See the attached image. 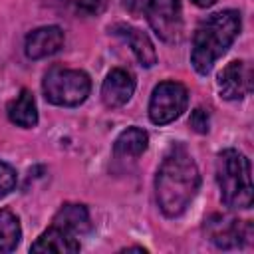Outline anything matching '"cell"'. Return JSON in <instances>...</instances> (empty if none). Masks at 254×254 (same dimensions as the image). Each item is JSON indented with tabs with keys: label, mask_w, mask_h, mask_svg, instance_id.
Returning a JSON list of instances; mask_svg holds the SVG:
<instances>
[{
	"label": "cell",
	"mask_w": 254,
	"mask_h": 254,
	"mask_svg": "<svg viewBox=\"0 0 254 254\" xmlns=\"http://www.w3.org/2000/svg\"><path fill=\"white\" fill-rule=\"evenodd\" d=\"M149 147V135L141 127H127L121 131L113 143V157L115 159H137Z\"/></svg>",
	"instance_id": "14"
},
{
	"label": "cell",
	"mask_w": 254,
	"mask_h": 254,
	"mask_svg": "<svg viewBox=\"0 0 254 254\" xmlns=\"http://www.w3.org/2000/svg\"><path fill=\"white\" fill-rule=\"evenodd\" d=\"M145 16L163 42H179L183 34V8L179 0H147Z\"/></svg>",
	"instance_id": "7"
},
{
	"label": "cell",
	"mask_w": 254,
	"mask_h": 254,
	"mask_svg": "<svg viewBox=\"0 0 254 254\" xmlns=\"http://www.w3.org/2000/svg\"><path fill=\"white\" fill-rule=\"evenodd\" d=\"M216 183L220 200L230 208H250L254 198L250 159L236 151L224 149L216 157Z\"/></svg>",
	"instance_id": "3"
},
{
	"label": "cell",
	"mask_w": 254,
	"mask_h": 254,
	"mask_svg": "<svg viewBox=\"0 0 254 254\" xmlns=\"http://www.w3.org/2000/svg\"><path fill=\"white\" fill-rule=\"evenodd\" d=\"M64 40L65 36L60 26H42V28L32 30L26 36L24 50L30 60H42V58H48L60 52V48L64 46Z\"/></svg>",
	"instance_id": "10"
},
{
	"label": "cell",
	"mask_w": 254,
	"mask_h": 254,
	"mask_svg": "<svg viewBox=\"0 0 254 254\" xmlns=\"http://www.w3.org/2000/svg\"><path fill=\"white\" fill-rule=\"evenodd\" d=\"M115 34H119L127 44L129 48L133 50L137 62L143 65V67H153L157 64V52H155V46L153 42L149 40V36L129 24H117L115 26Z\"/></svg>",
	"instance_id": "13"
},
{
	"label": "cell",
	"mask_w": 254,
	"mask_h": 254,
	"mask_svg": "<svg viewBox=\"0 0 254 254\" xmlns=\"http://www.w3.org/2000/svg\"><path fill=\"white\" fill-rule=\"evenodd\" d=\"M22 228L10 208H0V252H12L20 244Z\"/></svg>",
	"instance_id": "16"
},
{
	"label": "cell",
	"mask_w": 254,
	"mask_h": 254,
	"mask_svg": "<svg viewBox=\"0 0 254 254\" xmlns=\"http://www.w3.org/2000/svg\"><path fill=\"white\" fill-rule=\"evenodd\" d=\"M216 83L222 99H242L252 91V67L242 60H234L222 67Z\"/></svg>",
	"instance_id": "8"
},
{
	"label": "cell",
	"mask_w": 254,
	"mask_h": 254,
	"mask_svg": "<svg viewBox=\"0 0 254 254\" xmlns=\"http://www.w3.org/2000/svg\"><path fill=\"white\" fill-rule=\"evenodd\" d=\"M189 105V91L179 81H161L153 87L149 99V119L155 125L173 123L183 115Z\"/></svg>",
	"instance_id": "5"
},
{
	"label": "cell",
	"mask_w": 254,
	"mask_h": 254,
	"mask_svg": "<svg viewBox=\"0 0 254 254\" xmlns=\"http://www.w3.org/2000/svg\"><path fill=\"white\" fill-rule=\"evenodd\" d=\"M133 91H135L133 75L123 67H115L103 79L101 99L109 109H115V107H123L133 97Z\"/></svg>",
	"instance_id": "9"
},
{
	"label": "cell",
	"mask_w": 254,
	"mask_h": 254,
	"mask_svg": "<svg viewBox=\"0 0 254 254\" xmlns=\"http://www.w3.org/2000/svg\"><path fill=\"white\" fill-rule=\"evenodd\" d=\"M131 250H137V252H145V248H143V246H129V248H123L121 252H131Z\"/></svg>",
	"instance_id": "21"
},
{
	"label": "cell",
	"mask_w": 254,
	"mask_h": 254,
	"mask_svg": "<svg viewBox=\"0 0 254 254\" xmlns=\"http://www.w3.org/2000/svg\"><path fill=\"white\" fill-rule=\"evenodd\" d=\"M42 91L46 101H50L52 105L75 107L87 99L91 91V79L83 69L54 65L42 79Z\"/></svg>",
	"instance_id": "4"
},
{
	"label": "cell",
	"mask_w": 254,
	"mask_h": 254,
	"mask_svg": "<svg viewBox=\"0 0 254 254\" xmlns=\"http://www.w3.org/2000/svg\"><path fill=\"white\" fill-rule=\"evenodd\" d=\"M206 238L222 250L240 248L252 238V224L248 220H238L230 214H210L204 220Z\"/></svg>",
	"instance_id": "6"
},
{
	"label": "cell",
	"mask_w": 254,
	"mask_h": 254,
	"mask_svg": "<svg viewBox=\"0 0 254 254\" xmlns=\"http://www.w3.org/2000/svg\"><path fill=\"white\" fill-rule=\"evenodd\" d=\"M189 123H190V127H192L196 133H202V135H204V133H208V129H210V115H208V111H204L202 107H196V109H192Z\"/></svg>",
	"instance_id": "19"
},
{
	"label": "cell",
	"mask_w": 254,
	"mask_h": 254,
	"mask_svg": "<svg viewBox=\"0 0 254 254\" xmlns=\"http://www.w3.org/2000/svg\"><path fill=\"white\" fill-rule=\"evenodd\" d=\"M200 187V173L192 155L183 145H173L163 157L155 177V196L167 218L181 216Z\"/></svg>",
	"instance_id": "1"
},
{
	"label": "cell",
	"mask_w": 254,
	"mask_h": 254,
	"mask_svg": "<svg viewBox=\"0 0 254 254\" xmlns=\"http://www.w3.org/2000/svg\"><path fill=\"white\" fill-rule=\"evenodd\" d=\"M79 240L75 234L60 228V226H50L46 232H42L36 242L30 246L32 252H58V254H65V252H77Z\"/></svg>",
	"instance_id": "12"
},
{
	"label": "cell",
	"mask_w": 254,
	"mask_h": 254,
	"mask_svg": "<svg viewBox=\"0 0 254 254\" xmlns=\"http://www.w3.org/2000/svg\"><path fill=\"white\" fill-rule=\"evenodd\" d=\"M242 28V18L238 10H220L202 20L192 36L190 64L200 73L206 75L216 60L226 54L232 42L238 38Z\"/></svg>",
	"instance_id": "2"
},
{
	"label": "cell",
	"mask_w": 254,
	"mask_h": 254,
	"mask_svg": "<svg viewBox=\"0 0 254 254\" xmlns=\"http://www.w3.org/2000/svg\"><path fill=\"white\" fill-rule=\"evenodd\" d=\"M16 183H18V177H16L14 167L0 159V198L6 196L8 192H12Z\"/></svg>",
	"instance_id": "18"
},
{
	"label": "cell",
	"mask_w": 254,
	"mask_h": 254,
	"mask_svg": "<svg viewBox=\"0 0 254 254\" xmlns=\"http://www.w3.org/2000/svg\"><path fill=\"white\" fill-rule=\"evenodd\" d=\"M54 226H60L75 236L85 234L91 230V218H89V210L85 204L79 202H64L58 212L52 218Z\"/></svg>",
	"instance_id": "11"
},
{
	"label": "cell",
	"mask_w": 254,
	"mask_h": 254,
	"mask_svg": "<svg viewBox=\"0 0 254 254\" xmlns=\"http://www.w3.org/2000/svg\"><path fill=\"white\" fill-rule=\"evenodd\" d=\"M8 119L24 129H32L38 125V107H36V99L34 93L30 89H22L20 95H16L8 107H6Z\"/></svg>",
	"instance_id": "15"
},
{
	"label": "cell",
	"mask_w": 254,
	"mask_h": 254,
	"mask_svg": "<svg viewBox=\"0 0 254 254\" xmlns=\"http://www.w3.org/2000/svg\"><path fill=\"white\" fill-rule=\"evenodd\" d=\"M192 2H194L196 6H200V8H210L216 0H192Z\"/></svg>",
	"instance_id": "20"
},
{
	"label": "cell",
	"mask_w": 254,
	"mask_h": 254,
	"mask_svg": "<svg viewBox=\"0 0 254 254\" xmlns=\"http://www.w3.org/2000/svg\"><path fill=\"white\" fill-rule=\"evenodd\" d=\"M64 6H67L71 12L81 16H93L99 14L105 6V0H62Z\"/></svg>",
	"instance_id": "17"
}]
</instances>
